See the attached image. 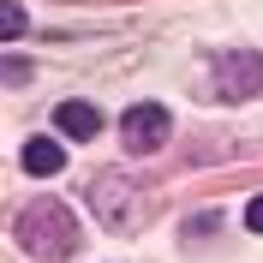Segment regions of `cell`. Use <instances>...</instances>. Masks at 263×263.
<instances>
[{"label": "cell", "mask_w": 263, "mask_h": 263, "mask_svg": "<svg viewBox=\"0 0 263 263\" xmlns=\"http://www.w3.org/2000/svg\"><path fill=\"white\" fill-rule=\"evenodd\" d=\"M78 215L66 210L60 197H36L30 210L18 215V246L30 251V257H48V263H60V257H72L78 251Z\"/></svg>", "instance_id": "obj_1"}, {"label": "cell", "mask_w": 263, "mask_h": 263, "mask_svg": "<svg viewBox=\"0 0 263 263\" xmlns=\"http://www.w3.org/2000/svg\"><path fill=\"white\" fill-rule=\"evenodd\" d=\"M167 108H156V102H138V108H126V120H120V138H126L132 156H149V149L167 144Z\"/></svg>", "instance_id": "obj_2"}, {"label": "cell", "mask_w": 263, "mask_h": 263, "mask_svg": "<svg viewBox=\"0 0 263 263\" xmlns=\"http://www.w3.org/2000/svg\"><path fill=\"white\" fill-rule=\"evenodd\" d=\"M215 78H221L228 102H246V96L263 90V60L257 54H228V60H215Z\"/></svg>", "instance_id": "obj_3"}, {"label": "cell", "mask_w": 263, "mask_h": 263, "mask_svg": "<svg viewBox=\"0 0 263 263\" xmlns=\"http://www.w3.org/2000/svg\"><path fill=\"white\" fill-rule=\"evenodd\" d=\"M54 126L66 132V138H78V144H90L102 132V114L90 108V102H60V114H54Z\"/></svg>", "instance_id": "obj_4"}, {"label": "cell", "mask_w": 263, "mask_h": 263, "mask_svg": "<svg viewBox=\"0 0 263 263\" xmlns=\"http://www.w3.org/2000/svg\"><path fill=\"white\" fill-rule=\"evenodd\" d=\"M102 180H108V185L90 192V197H96V210L108 215L114 228H126V221H132V192H126V180H120V174H102Z\"/></svg>", "instance_id": "obj_5"}, {"label": "cell", "mask_w": 263, "mask_h": 263, "mask_svg": "<svg viewBox=\"0 0 263 263\" xmlns=\"http://www.w3.org/2000/svg\"><path fill=\"white\" fill-rule=\"evenodd\" d=\"M60 144H54V138H30V144H24V174H60Z\"/></svg>", "instance_id": "obj_6"}, {"label": "cell", "mask_w": 263, "mask_h": 263, "mask_svg": "<svg viewBox=\"0 0 263 263\" xmlns=\"http://www.w3.org/2000/svg\"><path fill=\"white\" fill-rule=\"evenodd\" d=\"M0 30H6V36L24 30V6H12V0H6V6H0Z\"/></svg>", "instance_id": "obj_7"}, {"label": "cell", "mask_w": 263, "mask_h": 263, "mask_svg": "<svg viewBox=\"0 0 263 263\" xmlns=\"http://www.w3.org/2000/svg\"><path fill=\"white\" fill-rule=\"evenodd\" d=\"M246 228L263 233V197H251V203H246Z\"/></svg>", "instance_id": "obj_8"}]
</instances>
